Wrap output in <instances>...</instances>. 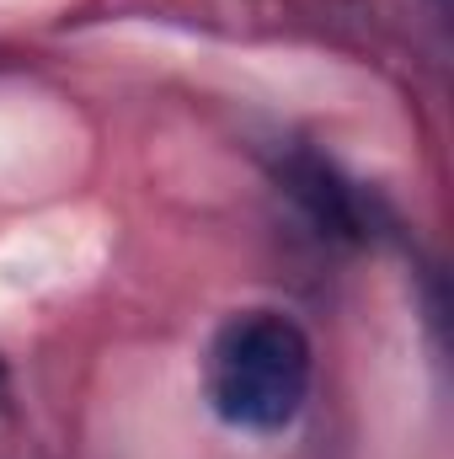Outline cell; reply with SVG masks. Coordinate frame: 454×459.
I'll use <instances>...</instances> for the list:
<instances>
[{"label": "cell", "instance_id": "obj_2", "mask_svg": "<svg viewBox=\"0 0 454 459\" xmlns=\"http://www.w3.org/2000/svg\"><path fill=\"white\" fill-rule=\"evenodd\" d=\"M284 182H289V193L316 214V225H321V230H332V235H363V209H358L353 187L342 182L332 166H321L316 155L289 160Z\"/></svg>", "mask_w": 454, "mask_h": 459}, {"label": "cell", "instance_id": "obj_1", "mask_svg": "<svg viewBox=\"0 0 454 459\" xmlns=\"http://www.w3.org/2000/svg\"><path fill=\"white\" fill-rule=\"evenodd\" d=\"M310 395V337L278 310H240L209 347V401L240 433H284Z\"/></svg>", "mask_w": 454, "mask_h": 459}]
</instances>
